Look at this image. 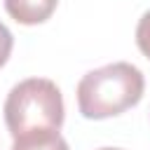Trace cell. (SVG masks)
I'll use <instances>...</instances> for the list:
<instances>
[{
	"instance_id": "obj_7",
	"label": "cell",
	"mask_w": 150,
	"mask_h": 150,
	"mask_svg": "<svg viewBox=\"0 0 150 150\" xmlns=\"http://www.w3.org/2000/svg\"><path fill=\"white\" fill-rule=\"evenodd\" d=\"M98 150H120V148H98Z\"/></svg>"
},
{
	"instance_id": "obj_5",
	"label": "cell",
	"mask_w": 150,
	"mask_h": 150,
	"mask_svg": "<svg viewBox=\"0 0 150 150\" xmlns=\"http://www.w3.org/2000/svg\"><path fill=\"white\" fill-rule=\"evenodd\" d=\"M136 45L145 59H150V9L138 19L136 26Z\"/></svg>"
},
{
	"instance_id": "obj_2",
	"label": "cell",
	"mask_w": 150,
	"mask_h": 150,
	"mask_svg": "<svg viewBox=\"0 0 150 150\" xmlns=\"http://www.w3.org/2000/svg\"><path fill=\"white\" fill-rule=\"evenodd\" d=\"M2 112L12 138L33 129H61L63 96L52 80L28 77L12 87Z\"/></svg>"
},
{
	"instance_id": "obj_4",
	"label": "cell",
	"mask_w": 150,
	"mask_h": 150,
	"mask_svg": "<svg viewBox=\"0 0 150 150\" xmlns=\"http://www.w3.org/2000/svg\"><path fill=\"white\" fill-rule=\"evenodd\" d=\"M12 150H70L59 129H33L14 136Z\"/></svg>"
},
{
	"instance_id": "obj_3",
	"label": "cell",
	"mask_w": 150,
	"mask_h": 150,
	"mask_svg": "<svg viewBox=\"0 0 150 150\" xmlns=\"http://www.w3.org/2000/svg\"><path fill=\"white\" fill-rule=\"evenodd\" d=\"M56 5L59 0H5L7 14L23 26H35L47 21L54 14Z\"/></svg>"
},
{
	"instance_id": "obj_1",
	"label": "cell",
	"mask_w": 150,
	"mask_h": 150,
	"mask_svg": "<svg viewBox=\"0 0 150 150\" xmlns=\"http://www.w3.org/2000/svg\"><path fill=\"white\" fill-rule=\"evenodd\" d=\"M145 80L143 73L127 63H108L103 68L89 70L77 84V108L87 120L115 117L134 108L143 98Z\"/></svg>"
},
{
	"instance_id": "obj_6",
	"label": "cell",
	"mask_w": 150,
	"mask_h": 150,
	"mask_svg": "<svg viewBox=\"0 0 150 150\" xmlns=\"http://www.w3.org/2000/svg\"><path fill=\"white\" fill-rule=\"evenodd\" d=\"M12 47H14V35L9 33V28L0 21V68L7 63L9 54H12Z\"/></svg>"
}]
</instances>
